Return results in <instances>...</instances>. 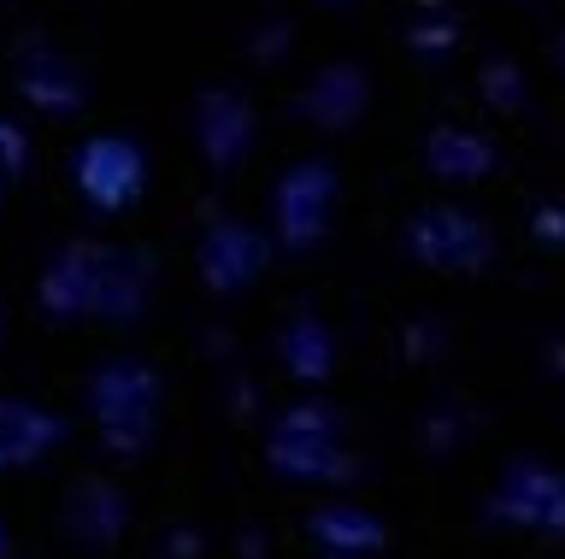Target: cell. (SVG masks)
<instances>
[{
	"mask_svg": "<svg viewBox=\"0 0 565 559\" xmlns=\"http://www.w3.org/2000/svg\"><path fill=\"white\" fill-rule=\"evenodd\" d=\"M330 195H335V178L324 171V160H307L300 171L282 178V189H277V224H282V236H289V248H307V241L324 236Z\"/></svg>",
	"mask_w": 565,
	"mask_h": 559,
	"instance_id": "cell-2",
	"label": "cell"
},
{
	"mask_svg": "<svg viewBox=\"0 0 565 559\" xmlns=\"http://www.w3.org/2000/svg\"><path fill=\"white\" fill-rule=\"evenodd\" d=\"M141 153L130 142H118V136H95L83 153H77V189L88 201L100 206V213H124L136 195H141Z\"/></svg>",
	"mask_w": 565,
	"mask_h": 559,
	"instance_id": "cell-1",
	"label": "cell"
}]
</instances>
